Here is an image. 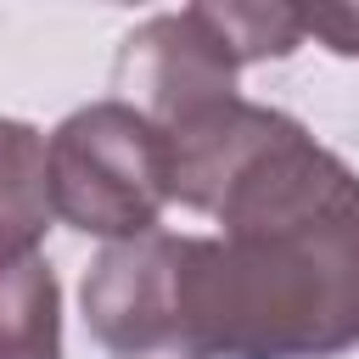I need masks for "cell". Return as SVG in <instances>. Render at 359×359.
I'll list each match as a JSON object with an SVG mask.
<instances>
[{"label":"cell","instance_id":"1","mask_svg":"<svg viewBox=\"0 0 359 359\" xmlns=\"http://www.w3.org/2000/svg\"><path fill=\"white\" fill-rule=\"evenodd\" d=\"M185 236L174 359H337L359 348V174L292 112Z\"/></svg>","mask_w":359,"mask_h":359},{"label":"cell","instance_id":"4","mask_svg":"<svg viewBox=\"0 0 359 359\" xmlns=\"http://www.w3.org/2000/svg\"><path fill=\"white\" fill-rule=\"evenodd\" d=\"M180 258L185 236L146 230L135 241H112L84 269V325L112 359L180 353Z\"/></svg>","mask_w":359,"mask_h":359},{"label":"cell","instance_id":"2","mask_svg":"<svg viewBox=\"0 0 359 359\" xmlns=\"http://www.w3.org/2000/svg\"><path fill=\"white\" fill-rule=\"evenodd\" d=\"M50 208L79 236L135 241L157 230L168 208V151L163 135L118 95L67 112L45 140Z\"/></svg>","mask_w":359,"mask_h":359},{"label":"cell","instance_id":"7","mask_svg":"<svg viewBox=\"0 0 359 359\" xmlns=\"http://www.w3.org/2000/svg\"><path fill=\"white\" fill-rule=\"evenodd\" d=\"M303 39H320L331 56H359V6H314L297 11Z\"/></svg>","mask_w":359,"mask_h":359},{"label":"cell","instance_id":"3","mask_svg":"<svg viewBox=\"0 0 359 359\" xmlns=\"http://www.w3.org/2000/svg\"><path fill=\"white\" fill-rule=\"evenodd\" d=\"M236 79H241V62L208 6H180V11L146 17L140 28L123 34L118 67H112L118 101L135 107L163 135V151L202 135L208 123H219L241 101Z\"/></svg>","mask_w":359,"mask_h":359},{"label":"cell","instance_id":"5","mask_svg":"<svg viewBox=\"0 0 359 359\" xmlns=\"http://www.w3.org/2000/svg\"><path fill=\"white\" fill-rule=\"evenodd\" d=\"M50 180H45V135L22 118H0V269L39 252L50 230Z\"/></svg>","mask_w":359,"mask_h":359},{"label":"cell","instance_id":"6","mask_svg":"<svg viewBox=\"0 0 359 359\" xmlns=\"http://www.w3.org/2000/svg\"><path fill=\"white\" fill-rule=\"evenodd\" d=\"M0 359H62V286L39 252L0 269Z\"/></svg>","mask_w":359,"mask_h":359}]
</instances>
